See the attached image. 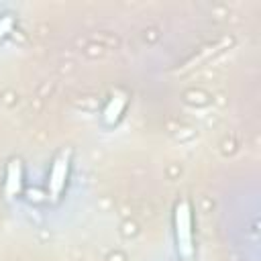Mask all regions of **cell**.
Wrapping results in <instances>:
<instances>
[{"instance_id":"277c9868","label":"cell","mask_w":261,"mask_h":261,"mask_svg":"<svg viewBox=\"0 0 261 261\" xmlns=\"http://www.w3.org/2000/svg\"><path fill=\"white\" fill-rule=\"evenodd\" d=\"M126 102H128V96L124 92H120V90H116L110 96V100H108V104L104 106V112H102V120H104L106 126H114L122 118V112L126 108Z\"/></svg>"},{"instance_id":"6da1fadb","label":"cell","mask_w":261,"mask_h":261,"mask_svg":"<svg viewBox=\"0 0 261 261\" xmlns=\"http://www.w3.org/2000/svg\"><path fill=\"white\" fill-rule=\"evenodd\" d=\"M173 234L179 257L190 261L194 255V216L188 198H181L173 208Z\"/></svg>"},{"instance_id":"3957f363","label":"cell","mask_w":261,"mask_h":261,"mask_svg":"<svg viewBox=\"0 0 261 261\" xmlns=\"http://www.w3.org/2000/svg\"><path fill=\"white\" fill-rule=\"evenodd\" d=\"M24 167L20 157H12L6 163V175H4V196L6 198H16L22 192L24 184Z\"/></svg>"},{"instance_id":"5b68a950","label":"cell","mask_w":261,"mask_h":261,"mask_svg":"<svg viewBox=\"0 0 261 261\" xmlns=\"http://www.w3.org/2000/svg\"><path fill=\"white\" fill-rule=\"evenodd\" d=\"M14 29V16L12 14H4L0 18V39H4L8 33H12Z\"/></svg>"},{"instance_id":"7a4b0ae2","label":"cell","mask_w":261,"mask_h":261,"mask_svg":"<svg viewBox=\"0 0 261 261\" xmlns=\"http://www.w3.org/2000/svg\"><path fill=\"white\" fill-rule=\"evenodd\" d=\"M69 167H71V149L65 147L61 149L49 169V179H47V194L51 198V202H59L65 186H67V177H69Z\"/></svg>"}]
</instances>
